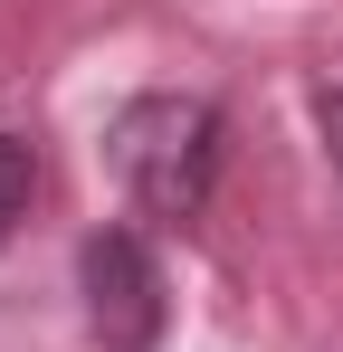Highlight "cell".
Masks as SVG:
<instances>
[{"mask_svg": "<svg viewBox=\"0 0 343 352\" xmlns=\"http://www.w3.org/2000/svg\"><path fill=\"white\" fill-rule=\"evenodd\" d=\"M29 190H39V153H29L19 133H0V248H10V229L29 219Z\"/></svg>", "mask_w": 343, "mask_h": 352, "instance_id": "cell-3", "label": "cell"}, {"mask_svg": "<svg viewBox=\"0 0 343 352\" xmlns=\"http://www.w3.org/2000/svg\"><path fill=\"white\" fill-rule=\"evenodd\" d=\"M105 162L134 190V210L153 219H191L220 181V105L210 96H134L105 124Z\"/></svg>", "mask_w": 343, "mask_h": 352, "instance_id": "cell-1", "label": "cell"}, {"mask_svg": "<svg viewBox=\"0 0 343 352\" xmlns=\"http://www.w3.org/2000/svg\"><path fill=\"white\" fill-rule=\"evenodd\" d=\"M76 286H86V324L105 352H153L163 343V267L134 229H96L76 257Z\"/></svg>", "mask_w": 343, "mask_h": 352, "instance_id": "cell-2", "label": "cell"}, {"mask_svg": "<svg viewBox=\"0 0 343 352\" xmlns=\"http://www.w3.org/2000/svg\"><path fill=\"white\" fill-rule=\"evenodd\" d=\"M315 124H324V153H334V172H343V86L315 96Z\"/></svg>", "mask_w": 343, "mask_h": 352, "instance_id": "cell-4", "label": "cell"}]
</instances>
